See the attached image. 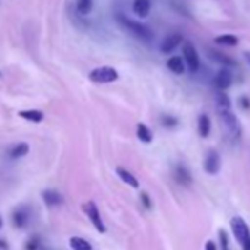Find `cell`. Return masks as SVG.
<instances>
[{
  "mask_svg": "<svg viewBox=\"0 0 250 250\" xmlns=\"http://www.w3.org/2000/svg\"><path fill=\"white\" fill-rule=\"evenodd\" d=\"M116 19H118V22L121 24L126 31H129V33H131L133 36L138 38V40L145 41V43H150V41L153 40V33H151L146 26H143V24L128 19V17H125L123 14H118V17H116Z\"/></svg>",
  "mask_w": 250,
  "mask_h": 250,
  "instance_id": "obj_1",
  "label": "cell"
},
{
  "mask_svg": "<svg viewBox=\"0 0 250 250\" xmlns=\"http://www.w3.org/2000/svg\"><path fill=\"white\" fill-rule=\"evenodd\" d=\"M182 56H184V62L188 65V70L192 73H196L201 66V58H199V53L194 48V44L186 41L184 46H182Z\"/></svg>",
  "mask_w": 250,
  "mask_h": 250,
  "instance_id": "obj_2",
  "label": "cell"
},
{
  "mask_svg": "<svg viewBox=\"0 0 250 250\" xmlns=\"http://www.w3.org/2000/svg\"><path fill=\"white\" fill-rule=\"evenodd\" d=\"M89 77H90V80L96 83H111L119 79L118 72H116V68H112V66H99V68L92 70Z\"/></svg>",
  "mask_w": 250,
  "mask_h": 250,
  "instance_id": "obj_3",
  "label": "cell"
},
{
  "mask_svg": "<svg viewBox=\"0 0 250 250\" xmlns=\"http://www.w3.org/2000/svg\"><path fill=\"white\" fill-rule=\"evenodd\" d=\"M83 211H85L87 218H89V221L92 223V227H96V230L99 231V233H105V225H104V221H102L97 204L94 203V201H89V203L83 204Z\"/></svg>",
  "mask_w": 250,
  "mask_h": 250,
  "instance_id": "obj_4",
  "label": "cell"
},
{
  "mask_svg": "<svg viewBox=\"0 0 250 250\" xmlns=\"http://www.w3.org/2000/svg\"><path fill=\"white\" fill-rule=\"evenodd\" d=\"M218 112H220L221 121L225 123V126H227V129L230 131V135H233L235 138H238V136L242 135V126H240L238 118L231 112V109H225V111H218Z\"/></svg>",
  "mask_w": 250,
  "mask_h": 250,
  "instance_id": "obj_5",
  "label": "cell"
},
{
  "mask_svg": "<svg viewBox=\"0 0 250 250\" xmlns=\"http://www.w3.org/2000/svg\"><path fill=\"white\" fill-rule=\"evenodd\" d=\"M230 225H231V231H233L237 242L240 245H244L245 242L249 240V237H250L249 227H247V223H245V220H244V218H240V216H233V218H231V221H230Z\"/></svg>",
  "mask_w": 250,
  "mask_h": 250,
  "instance_id": "obj_6",
  "label": "cell"
},
{
  "mask_svg": "<svg viewBox=\"0 0 250 250\" xmlns=\"http://www.w3.org/2000/svg\"><path fill=\"white\" fill-rule=\"evenodd\" d=\"M213 83L218 90H227L228 87H231V83H233V73H231L230 66H221V70H218V73L214 75Z\"/></svg>",
  "mask_w": 250,
  "mask_h": 250,
  "instance_id": "obj_7",
  "label": "cell"
},
{
  "mask_svg": "<svg viewBox=\"0 0 250 250\" xmlns=\"http://www.w3.org/2000/svg\"><path fill=\"white\" fill-rule=\"evenodd\" d=\"M29 218H31V208L27 204H21L14 209L12 213V223L17 228H26L29 225Z\"/></svg>",
  "mask_w": 250,
  "mask_h": 250,
  "instance_id": "obj_8",
  "label": "cell"
},
{
  "mask_svg": "<svg viewBox=\"0 0 250 250\" xmlns=\"http://www.w3.org/2000/svg\"><path fill=\"white\" fill-rule=\"evenodd\" d=\"M220 165H221V160H220V155H218V151L216 150L208 151L206 158H204V170H206V174L216 175L218 170H220Z\"/></svg>",
  "mask_w": 250,
  "mask_h": 250,
  "instance_id": "obj_9",
  "label": "cell"
},
{
  "mask_svg": "<svg viewBox=\"0 0 250 250\" xmlns=\"http://www.w3.org/2000/svg\"><path fill=\"white\" fill-rule=\"evenodd\" d=\"M41 199H43V203L46 204L48 208L62 206V204L65 203V198H63L58 191H55V189H46V191H43Z\"/></svg>",
  "mask_w": 250,
  "mask_h": 250,
  "instance_id": "obj_10",
  "label": "cell"
},
{
  "mask_svg": "<svg viewBox=\"0 0 250 250\" xmlns=\"http://www.w3.org/2000/svg\"><path fill=\"white\" fill-rule=\"evenodd\" d=\"M184 41V38H182V34H179V33H174V34H170V36H167L164 41H162V44H160V51L162 53H172L175 50V48L179 46V44Z\"/></svg>",
  "mask_w": 250,
  "mask_h": 250,
  "instance_id": "obj_11",
  "label": "cell"
},
{
  "mask_svg": "<svg viewBox=\"0 0 250 250\" xmlns=\"http://www.w3.org/2000/svg\"><path fill=\"white\" fill-rule=\"evenodd\" d=\"M206 53L209 55V58L213 60V62L220 63L221 66H237V62H235L233 58H230L228 55H225V53L213 50V48H208Z\"/></svg>",
  "mask_w": 250,
  "mask_h": 250,
  "instance_id": "obj_12",
  "label": "cell"
},
{
  "mask_svg": "<svg viewBox=\"0 0 250 250\" xmlns=\"http://www.w3.org/2000/svg\"><path fill=\"white\" fill-rule=\"evenodd\" d=\"M174 177H175V181H177L181 186H191V182H192L191 172H189V168L186 167V165H182V164L175 167Z\"/></svg>",
  "mask_w": 250,
  "mask_h": 250,
  "instance_id": "obj_13",
  "label": "cell"
},
{
  "mask_svg": "<svg viewBox=\"0 0 250 250\" xmlns=\"http://www.w3.org/2000/svg\"><path fill=\"white\" fill-rule=\"evenodd\" d=\"M167 68L175 75H182L186 72V62L184 56H170L167 60Z\"/></svg>",
  "mask_w": 250,
  "mask_h": 250,
  "instance_id": "obj_14",
  "label": "cell"
},
{
  "mask_svg": "<svg viewBox=\"0 0 250 250\" xmlns=\"http://www.w3.org/2000/svg\"><path fill=\"white\" fill-rule=\"evenodd\" d=\"M116 174L119 175V179H121L123 182H126L128 186H131L133 189H138L140 188L138 179H136L135 175H133L129 170H126L125 167H118V168H116Z\"/></svg>",
  "mask_w": 250,
  "mask_h": 250,
  "instance_id": "obj_15",
  "label": "cell"
},
{
  "mask_svg": "<svg viewBox=\"0 0 250 250\" xmlns=\"http://www.w3.org/2000/svg\"><path fill=\"white\" fill-rule=\"evenodd\" d=\"M198 131L201 138H208L211 133V119L208 114H201L198 118Z\"/></svg>",
  "mask_w": 250,
  "mask_h": 250,
  "instance_id": "obj_16",
  "label": "cell"
},
{
  "mask_svg": "<svg viewBox=\"0 0 250 250\" xmlns=\"http://www.w3.org/2000/svg\"><path fill=\"white\" fill-rule=\"evenodd\" d=\"M151 9V2L150 0H135L133 2V12L140 17H146L150 14Z\"/></svg>",
  "mask_w": 250,
  "mask_h": 250,
  "instance_id": "obj_17",
  "label": "cell"
},
{
  "mask_svg": "<svg viewBox=\"0 0 250 250\" xmlns=\"http://www.w3.org/2000/svg\"><path fill=\"white\" fill-rule=\"evenodd\" d=\"M136 136H138L140 142H143V143L153 142V133H151L148 126L143 125V123H138V126H136Z\"/></svg>",
  "mask_w": 250,
  "mask_h": 250,
  "instance_id": "obj_18",
  "label": "cell"
},
{
  "mask_svg": "<svg viewBox=\"0 0 250 250\" xmlns=\"http://www.w3.org/2000/svg\"><path fill=\"white\" fill-rule=\"evenodd\" d=\"M19 116L22 119H27L31 123H41L44 119V114L38 109H27V111H21Z\"/></svg>",
  "mask_w": 250,
  "mask_h": 250,
  "instance_id": "obj_19",
  "label": "cell"
},
{
  "mask_svg": "<svg viewBox=\"0 0 250 250\" xmlns=\"http://www.w3.org/2000/svg\"><path fill=\"white\" fill-rule=\"evenodd\" d=\"M27 153H29V145H27V143H17V145H14L12 148L9 150L7 155H9V158L16 160V158H21Z\"/></svg>",
  "mask_w": 250,
  "mask_h": 250,
  "instance_id": "obj_20",
  "label": "cell"
},
{
  "mask_svg": "<svg viewBox=\"0 0 250 250\" xmlns=\"http://www.w3.org/2000/svg\"><path fill=\"white\" fill-rule=\"evenodd\" d=\"M214 101H216V107L218 111H225V109H231V101L230 97L225 94V90H218L216 96H214Z\"/></svg>",
  "mask_w": 250,
  "mask_h": 250,
  "instance_id": "obj_21",
  "label": "cell"
},
{
  "mask_svg": "<svg viewBox=\"0 0 250 250\" xmlns=\"http://www.w3.org/2000/svg\"><path fill=\"white\" fill-rule=\"evenodd\" d=\"M214 43L221 44V46H237L238 36H235V34H221V36L214 38Z\"/></svg>",
  "mask_w": 250,
  "mask_h": 250,
  "instance_id": "obj_22",
  "label": "cell"
},
{
  "mask_svg": "<svg viewBox=\"0 0 250 250\" xmlns=\"http://www.w3.org/2000/svg\"><path fill=\"white\" fill-rule=\"evenodd\" d=\"M70 247H72V250H92V245L82 237L70 238Z\"/></svg>",
  "mask_w": 250,
  "mask_h": 250,
  "instance_id": "obj_23",
  "label": "cell"
},
{
  "mask_svg": "<svg viewBox=\"0 0 250 250\" xmlns=\"http://www.w3.org/2000/svg\"><path fill=\"white\" fill-rule=\"evenodd\" d=\"M92 2H94V0H77L75 7H77V10H79V14L87 16V14L92 10Z\"/></svg>",
  "mask_w": 250,
  "mask_h": 250,
  "instance_id": "obj_24",
  "label": "cell"
},
{
  "mask_svg": "<svg viewBox=\"0 0 250 250\" xmlns=\"http://www.w3.org/2000/svg\"><path fill=\"white\" fill-rule=\"evenodd\" d=\"M160 121H162V125H164L165 128H175V126L179 125L177 118H174V116H170V114H164L160 118Z\"/></svg>",
  "mask_w": 250,
  "mask_h": 250,
  "instance_id": "obj_25",
  "label": "cell"
},
{
  "mask_svg": "<svg viewBox=\"0 0 250 250\" xmlns=\"http://www.w3.org/2000/svg\"><path fill=\"white\" fill-rule=\"evenodd\" d=\"M218 237H220V245L221 250H230V240H228V233L225 230L218 231Z\"/></svg>",
  "mask_w": 250,
  "mask_h": 250,
  "instance_id": "obj_26",
  "label": "cell"
},
{
  "mask_svg": "<svg viewBox=\"0 0 250 250\" xmlns=\"http://www.w3.org/2000/svg\"><path fill=\"white\" fill-rule=\"evenodd\" d=\"M238 105H240L244 111H249L250 109V99L247 96H242V97H238Z\"/></svg>",
  "mask_w": 250,
  "mask_h": 250,
  "instance_id": "obj_27",
  "label": "cell"
},
{
  "mask_svg": "<svg viewBox=\"0 0 250 250\" xmlns=\"http://www.w3.org/2000/svg\"><path fill=\"white\" fill-rule=\"evenodd\" d=\"M26 249L27 250H41L40 249V240H38V238H31L29 244L26 245Z\"/></svg>",
  "mask_w": 250,
  "mask_h": 250,
  "instance_id": "obj_28",
  "label": "cell"
},
{
  "mask_svg": "<svg viewBox=\"0 0 250 250\" xmlns=\"http://www.w3.org/2000/svg\"><path fill=\"white\" fill-rule=\"evenodd\" d=\"M140 198H142V203H143V206H145L146 209H150V208H151V201H150V196L146 194V192H142V196H140Z\"/></svg>",
  "mask_w": 250,
  "mask_h": 250,
  "instance_id": "obj_29",
  "label": "cell"
},
{
  "mask_svg": "<svg viewBox=\"0 0 250 250\" xmlns=\"http://www.w3.org/2000/svg\"><path fill=\"white\" fill-rule=\"evenodd\" d=\"M204 250H216V245L213 244V242H206V247Z\"/></svg>",
  "mask_w": 250,
  "mask_h": 250,
  "instance_id": "obj_30",
  "label": "cell"
},
{
  "mask_svg": "<svg viewBox=\"0 0 250 250\" xmlns=\"http://www.w3.org/2000/svg\"><path fill=\"white\" fill-rule=\"evenodd\" d=\"M244 250H250V237H249V240L244 244Z\"/></svg>",
  "mask_w": 250,
  "mask_h": 250,
  "instance_id": "obj_31",
  "label": "cell"
},
{
  "mask_svg": "<svg viewBox=\"0 0 250 250\" xmlns=\"http://www.w3.org/2000/svg\"><path fill=\"white\" fill-rule=\"evenodd\" d=\"M245 60H247V63H249V65H250V51H247V53H245Z\"/></svg>",
  "mask_w": 250,
  "mask_h": 250,
  "instance_id": "obj_32",
  "label": "cell"
},
{
  "mask_svg": "<svg viewBox=\"0 0 250 250\" xmlns=\"http://www.w3.org/2000/svg\"><path fill=\"white\" fill-rule=\"evenodd\" d=\"M0 227H2V216H0Z\"/></svg>",
  "mask_w": 250,
  "mask_h": 250,
  "instance_id": "obj_33",
  "label": "cell"
},
{
  "mask_svg": "<svg viewBox=\"0 0 250 250\" xmlns=\"http://www.w3.org/2000/svg\"><path fill=\"white\" fill-rule=\"evenodd\" d=\"M41 250H46V249H41Z\"/></svg>",
  "mask_w": 250,
  "mask_h": 250,
  "instance_id": "obj_34",
  "label": "cell"
}]
</instances>
